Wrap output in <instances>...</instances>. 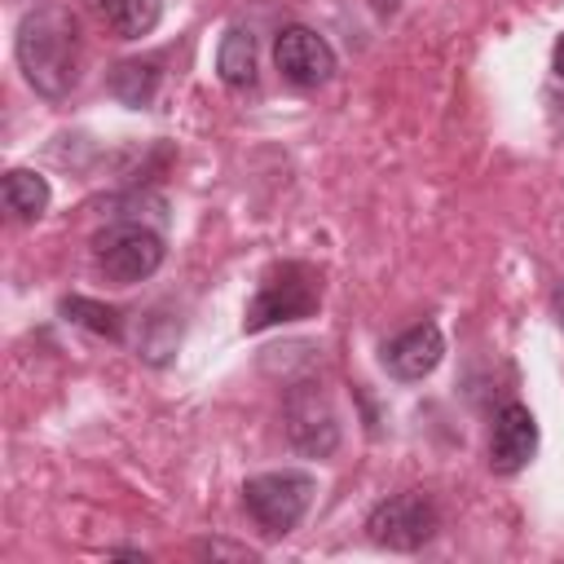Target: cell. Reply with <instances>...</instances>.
<instances>
[{
  "mask_svg": "<svg viewBox=\"0 0 564 564\" xmlns=\"http://www.w3.org/2000/svg\"><path fill=\"white\" fill-rule=\"evenodd\" d=\"M18 66L40 97H66L79 79V26L62 4H40L18 22Z\"/></svg>",
  "mask_w": 564,
  "mask_h": 564,
  "instance_id": "cell-1",
  "label": "cell"
},
{
  "mask_svg": "<svg viewBox=\"0 0 564 564\" xmlns=\"http://www.w3.org/2000/svg\"><path fill=\"white\" fill-rule=\"evenodd\" d=\"M97 9L119 40H141L159 26L163 0H97Z\"/></svg>",
  "mask_w": 564,
  "mask_h": 564,
  "instance_id": "cell-11",
  "label": "cell"
},
{
  "mask_svg": "<svg viewBox=\"0 0 564 564\" xmlns=\"http://www.w3.org/2000/svg\"><path fill=\"white\" fill-rule=\"evenodd\" d=\"M555 75L564 79V35H560V44H555Z\"/></svg>",
  "mask_w": 564,
  "mask_h": 564,
  "instance_id": "cell-16",
  "label": "cell"
},
{
  "mask_svg": "<svg viewBox=\"0 0 564 564\" xmlns=\"http://www.w3.org/2000/svg\"><path fill=\"white\" fill-rule=\"evenodd\" d=\"M441 357H445V335L436 322H419V326H410L383 344V370L401 383L432 375L441 366Z\"/></svg>",
  "mask_w": 564,
  "mask_h": 564,
  "instance_id": "cell-9",
  "label": "cell"
},
{
  "mask_svg": "<svg viewBox=\"0 0 564 564\" xmlns=\"http://www.w3.org/2000/svg\"><path fill=\"white\" fill-rule=\"evenodd\" d=\"M62 317L93 330V335H106V339H119L123 335V322H119V308H106L97 300H84V295H70L62 300Z\"/></svg>",
  "mask_w": 564,
  "mask_h": 564,
  "instance_id": "cell-14",
  "label": "cell"
},
{
  "mask_svg": "<svg viewBox=\"0 0 564 564\" xmlns=\"http://www.w3.org/2000/svg\"><path fill=\"white\" fill-rule=\"evenodd\" d=\"M216 70L229 88H247L256 79V35L242 26H229L216 48Z\"/></svg>",
  "mask_w": 564,
  "mask_h": 564,
  "instance_id": "cell-12",
  "label": "cell"
},
{
  "mask_svg": "<svg viewBox=\"0 0 564 564\" xmlns=\"http://www.w3.org/2000/svg\"><path fill=\"white\" fill-rule=\"evenodd\" d=\"M366 4H370V9L379 13V18H392V13L401 9V0H366Z\"/></svg>",
  "mask_w": 564,
  "mask_h": 564,
  "instance_id": "cell-15",
  "label": "cell"
},
{
  "mask_svg": "<svg viewBox=\"0 0 564 564\" xmlns=\"http://www.w3.org/2000/svg\"><path fill=\"white\" fill-rule=\"evenodd\" d=\"M313 494H317V480H313L308 471L282 467V471L251 476V480L242 485V507H247V516H251L269 538H286V533L304 520Z\"/></svg>",
  "mask_w": 564,
  "mask_h": 564,
  "instance_id": "cell-4",
  "label": "cell"
},
{
  "mask_svg": "<svg viewBox=\"0 0 564 564\" xmlns=\"http://www.w3.org/2000/svg\"><path fill=\"white\" fill-rule=\"evenodd\" d=\"M110 93H115L123 106H132V110L150 106L154 93H159V66H154V62H119V66L110 70Z\"/></svg>",
  "mask_w": 564,
  "mask_h": 564,
  "instance_id": "cell-13",
  "label": "cell"
},
{
  "mask_svg": "<svg viewBox=\"0 0 564 564\" xmlns=\"http://www.w3.org/2000/svg\"><path fill=\"white\" fill-rule=\"evenodd\" d=\"M286 436L300 454L308 458H326L335 445H339V423H335V410L330 401L317 392V388H295L286 397Z\"/></svg>",
  "mask_w": 564,
  "mask_h": 564,
  "instance_id": "cell-7",
  "label": "cell"
},
{
  "mask_svg": "<svg viewBox=\"0 0 564 564\" xmlns=\"http://www.w3.org/2000/svg\"><path fill=\"white\" fill-rule=\"evenodd\" d=\"M0 198H4V212L9 216L35 220L48 207V181L40 172H31V167H9L4 172V185H0Z\"/></svg>",
  "mask_w": 564,
  "mask_h": 564,
  "instance_id": "cell-10",
  "label": "cell"
},
{
  "mask_svg": "<svg viewBox=\"0 0 564 564\" xmlns=\"http://www.w3.org/2000/svg\"><path fill=\"white\" fill-rule=\"evenodd\" d=\"M167 247H163V234L141 225V220H115L106 229L93 234V260L97 269L115 282V286H132V282H145L159 264H163Z\"/></svg>",
  "mask_w": 564,
  "mask_h": 564,
  "instance_id": "cell-3",
  "label": "cell"
},
{
  "mask_svg": "<svg viewBox=\"0 0 564 564\" xmlns=\"http://www.w3.org/2000/svg\"><path fill=\"white\" fill-rule=\"evenodd\" d=\"M436 524H441L436 502L423 489H405V494L383 498L366 516V538L375 546H388V551H419L423 542H432Z\"/></svg>",
  "mask_w": 564,
  "mask_h": 564,
  "instance_id": "cell-5",
  "label": "cell"
},
{
  "mask_svg": "<svg viewBox=\"0 0 564 564\" xmlns=\"http://www.w3.org/2000/svg\"><path fill=\"white\" fill-rule=\"evenodd\" d=\"M538 454V419L529 405L520 401H507L498 414H494V432H489V467L498 476H516L533 463Z\"/></svg>",
  "mask_w": 564,
  "mask_h": 564,
  "instance_id": "cell-8",
  "label": "cell"
},
{
  "mask_svg": "<svg viewBox=\"0 0 564 564\" xmlns=\"http://www.w3.org/2000/svg\"><path fill=\"white\" fill-rule=\"evenodd\" d=\"M322 304V273L304 260H278L264 269L247 313H242V330L256 335V330H269V326H282V322H304L313 317Z\"/></svg>",
  "mask_w": 564,
  "mask_h": 564,
  "instance_id": "cell-2",
  "label": "cell"
},
{
  "mask_svg": "<svg viewBox=\"0 0 564 564\" xmlns=\"http://www.w3.org/2000/svg\"><path fill=\"white\" fill-rule=\"evenodd\" d=\"M273 66L295 88H322L335 75V48L313 26H282L273 40Z\"/></svg>",
  "mask_w": 564,
  "mask_h": 564,
  "instance_id": "cell-6",
  "label": "cell"
},
{
  "mask_svg": "<svg viewBox=\"0 0 564 564\" xmlns=\"http://www.w3.org/2000/svg\"><path fill=\"white\" fill-rule=\"evenodd\" d=\"M555 317H560V326H564V282H560V291H555Z\"/></svg>",
  "mask_w": 564,
  "mask_h": 564,
  "instance_id": "cell-17",
  "label": "cell"
}]
</instances>
